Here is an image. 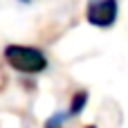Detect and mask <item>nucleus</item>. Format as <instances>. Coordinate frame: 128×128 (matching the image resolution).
Wrapping results in <instances>:
<instances>
[{"label":"nucleus","mask_w":128,"mask_h":128,"mask_svg":"<svg viewBox=\"0 0 128 128\" xmlns=\"http://www.w3.org/2000/svg\"><path fill=\"white\" fill-rule=\"evenodd\" d=\"M88 128H94V126H88Z\"/></svg>","instance_id":"5"},{"label":"nucleus","mask_w":128,"mask_h":128,"mask_svg":"<svg viewBox=\"0 0 128 128\" xmlns=\"http://www.w3.org/2000/svg\"><path fill=\"white\" fill-rule=\"evenodd\" d=\"M61 122H63V117H61V115H54L52 119H47L45 128H61Z\"/></svg>","instance_id":"4"},{"label":"nucleus","mask_w":128,"mask_h":128,"mask_svg":"<svg viewBox=\"0 0 128 128\" xmlns=\"http://www.w3.org/2000/svg\"><path fill=\"white\" fill-rule=\"evenodd\" d=\"M4 61L25 74H38L47 68V58L40 50L27 47V45H7L4 47Z\"/></svg>","instance_id":"1"},{"label":"nucleus","mask_w":128,"mask_h":128,"mask_svg":"<svg viewBox=\"0 0 128 128\" xmlns=\"http://www.w3.org/2000/svg\"><path fill=\"white\" fill-rule=\"evenodd\" d=\"M86 104H88V92H76V94L72 97V104H70L68 115H79V112L83 110Z\"/></svg>","instance_id":"3"},{"label":"nucleus","mask_w":128,"mask_h":128,"mask_svg":"<svg viewBox=\"0 0 128 128\" xmlns=\"http://www.w3.org/2000/svg\"><path fill=\"white\" fill-rule=\"evenodd\" d=\"M117 14H119L117 0H90L88 9H86V18L94 27H110V25H115Z\"/></svg>","instance_id":"2"}]
</instances>
